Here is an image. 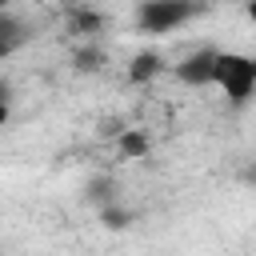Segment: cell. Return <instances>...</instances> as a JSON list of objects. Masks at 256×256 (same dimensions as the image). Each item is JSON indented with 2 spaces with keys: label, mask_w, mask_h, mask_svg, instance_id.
<instances>
[{
  "label": "cell",
  "mask_w": 256,
  "mask_h": 256,
  "mask_svg": "<svg viewBox=\"0 0 256 256\" xmlns=\"http://www.w3.org/2000/svg\"><path fill=\"white\" fill-rule=\"evenodd\" d=\"M212 88H224V96H228V104H248V96H252V88H256V60L248 56V52H216L212 56V80H208Z\"/></svg>",
  "instance_id": "cell-1"
},
{
  "label": "cell",
  "mask_w": 256,
  "mask_h": 256,
  "mask_svg": "<svg viewBox=\"0 0 256 256\" xmlns=\"http://www.w3.org/2000/svg\"><path fill=\"white\" fill-rule=\"evenodd\" d=\"M192 16H196V0H140V8H136L140 32H152V36L176 32Z\"/></svg>",
  "instance_id": "cell-2"
},
{
  "label": "cell",
  "mask_w": 256,
  "mask_h": 256,
  "mask_svg": "<svg viewBox=\"0 0 256 256\" xmlns=\"http://www.w3.org/2000/svg\"><path fill=\"white\" fill-rule=\"evenodd\" d=\"M212 56H216V48H200V52H192L176 72H180V80H188V84H196V88H208V80H212Z\"/></svg>",
  "instance_id": "cell-3"
},
{
  "label": "cell",
  "mask_w": 256,
  "mask_h": 256,
  "mask_svg": "<svg viewBox=\"0 0 256 256\" xmlns=\"http://www.w3.org/2000/svg\"><path fill=\"white\" fill-rule=\"evenodd\" d=\"M20 40H24V24H20L8 8H0V56H4V52H12Z\"/></svg>",
  "instance_id": "cell-4"
},
{
  "label": "cell",
  "mask_w": 256,
  "mask_h": 256,
  "mask_svg": "<svg viewBox=\"0 0 256 256\" xmlns=\"http://www.w3.org/2000/svg\"><path fill=\"white\" fill-rule=\"evenodd\" d=\"M124 152H128V156H140V152H144V140H140V136H124Z\"/></svg>",
  "instance_id": "cell-5"
},
{
  "label": "cell",
  "mask_w": 256,
  "mask_h": 256,
  "mask_svg": "<svg viewBox=\"0 0 256 256\" xmlns=\"http://www.w3.org/2000/svg\"><path fill=\"white\" fill-rule=\"evenodd\" d=\"M8 116H12V108H8V96H0V128L8 124Z\"/></svg>",
  "instance_id": "cell-6"
},
{
  "label": "cell",
  "mask_w": 256,
  "mask_h": 256,
  "mask_svg": "<svg viewBox=\"0 0 256 256\" xmlns=\"http://www.w3.org/2000/svg\"><path fill=\"white\" fill-rule=\"evenodd\" d=\"M8 4H12V0H0V8H8Z\"/></svg>",
  "instance_id": "cell-7"
},
{
  "label": "cell",
  "mask_w": 256,
  "mask_h": 256,
  "mask_svg": "<svg viewBox=\"0 0 256 256\" xmlns=\"http://www.w3.org/2000/svg\"><path fill=\"white\" fill-rule=\"evenodd\" d=\"M0 96H4V84H0Z\"/></svg>",
  "instance_id": "cell-8"
}]
</instances>
